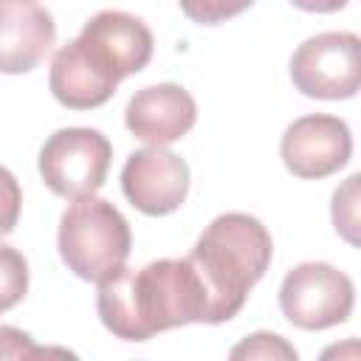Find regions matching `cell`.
<instances>
[{"label": "cell", "mask_w": 361, "mask_h": 361, "mask_svg": "<svg viewBox=\"0 0 361 361\" xmlns=\"http://www.w3.org/2000/svg\"><path fill=\"white\" fill-rule=\"evenodd\" d=\"M96 310L116 338L147 341L172 327L209 324V293L189 257L155 259L138 271L121 265L104 276L99 282Z\"/></svg>", "instance_id": "1"}, {"label": "cell", "mask_w": 361, "mask_h": 361, "mask_svg": "<svg viewBox=\"0 0 361 361\" xmlns=\"http://www.w3.org/2000/svg\"><path fill=\"white\" fill-rule=\"evenodd\" d=\"M152 59V31L127 11L93 14L79 37L62 45L51 59L48 87L68 110L102 107L124 76L147 68Z\"/></svg>", "instance_id": "2"}, {"label": "cell", "mask_w": 361, "mask_h": 361, "mask_svg": "<svg viewBox=\"0 0 361 361\" xmlns=\"http://www.w3.org/2000/svg\"><path fill=\"white\" fill-rule=\"evenodd\" d=\"M271 257L274 240L251 214L226 212L203 228L189 262L209 293V324H223L243 310L248 290L265 276Z\"/></svg>", "instance_id": "3"}, {"label": "cell", "mask_w": 361, "mask_h": 361, "mask_svg": "<svg viewBox=\"0 0 361 361\" xmlns=\"http://www.w3.org/2000/svg\"><path fill=\"white\" fill-rule=\"evenodd\" d=\"M59 257L85 282H102L118 271L133 248L127 217L104 197L82 195L59 217Z\"/></svg>", "instance_id": "4"}, {"label": "cell", "mask_w": 361, "mask_h": 361, "mask_svg": "<svg viewBox=\"0 0 361 361\" xmlns=\"http://www.w3.org/2000/svg\"><path fill=\"white\" fill-rule=\"evenodd\" d=\"M113 161V147L93 127H62L51 133L39 149V175L59 197L96 195Z\"/></svg>", "instance_id": "5"}, {"label": "cell", "mask_w": 361, "mask_h": 361, "mask_svg": "<svg viewBox=\"0 0 361 361\" xmlns=\"http://www.w3.org/2000/svg\"><path fill=\"white\" fill-rule=\"evenodd\" d=\"M355 305L353 279L327 262H302L279 285V307L293 327L327 330L350 319Z\"/></svg>", "instance_id": "6"}, {"label": "cell", "mask_w": 361, "mask_h": 361, "mask_svg": "<svg viewBox=\"0 0 361 361\" xmlns=\"http://www.w3.org/2000/svg\"><path fill=\"white\" fill-rule=\"evenodd\" d=\"M290 79L310 99H353L361 85V39L353 31L307 37L290 56Z\"/></svg>", "instance_id": "7"}, {"label": "cell", "mask_w": 361, "mask_h": 361, "mask_svg": "<svg viewBox=\"0 0 361 361\" xmlns=\"http://www.w3.org/2000/svg\"><path fill=\"white\" fill-rule=\"evenodd\" d=\"M282 164L290 175L319 180L338 172L353 155V133L344 118L310 113L290 121L279 141Z\"/></svg>", "instance_id": "8"}, {"label": "cell", "mask_w": 361, "mask_h": 361, "mask_svg": "<svg viewBox=\"0 0 361 361\" xmlns=\"http://www.w3.org/2000/svg\"><path fill=\"white\" fill-rule=\"evenodd\" d=\"M121 192L149 217L172 214L189 195V164L166 147L135 149L121 169Z\"/></svg>", "instance_id": "9"}, {"label": "cell", "mask_w": 361, "mask_h": 361, "mask_svg": "<svg viewBox=\"0 0 361 361\" xmlns=\"http://www.w3.org/2000/svg\"><path fill=\"white\" fill-rule=\"evenodd\" d=\"M195 121L197 104L192 93L175 82L141 87L124 110L127 130L149 147H166L172 141H180L195 127Z\"/></svg>", "instance_id": "10"}, {"label": "cell", "mask_w": 361, "mask_h": 361, "mask_svg": "<svg viewBox=\"0 0 361 361\" xmlns=\"http://www.w3.org/2000/svg\"><path fill=\"white\" fill-rule=\"evenodd\" d=\"M56 42V23L37 0H0V73L34 71Z\"/></svg>", "instance_id": "11"}, {"label": "cell", "mask_w": 361, "mask_h": 361, "mask_svg": "<svg viewBox=\"0 0 361 361\" xmlns=\"http://www.w3.org/2000/svg\"><path fill=\"white\" fill-rule=\"evenodd\" d=\"M25 290H28V262H25V257L17 248L0 243V313L20 305Z\"/></svg>", "instance_id": "12"}, {"label": "cell", "mask_w": 361, "mask_h": 361, "mask_svg": "<svg viewBox=\"0 0 361 361\" xmlns=\"http://www.w3.org/2000/svg\"><path fill=\"white\" fill-rule=\"evenodd\" d=\"M228 358H234V361H240V358H245V361H251V358H262V361H296L299 353H296L293 344H288L276 333H251L237 347H231Z\"/></svg>", "instance_id": "13"}, {"label": "cell", "mask_w": 361, "mask_h": 361, "mask_svg": "<svg viewBox=\"0 0 361 361\" xmlns=\"http://www.w3.org/2000/svg\"><path fill=\"white\" fill-rule=\"evenodd\" d=\"M358 175H350L336 192H333V226L336 231L350 243L358 245Z\"/></svg>", "instance_id": "14"}, {"label": "cell", "mask_w": 361, "mask_h": 361, "mask_svg": "<svg viewBox=\"0 0 361 361\" xmlns=\"http://www.w3.org/2000/svg\"><path fill=\"white\" fill-rule=\"evenodd\" d=\"M178 3H180L183 14L200 25L226 23V20L243 14L245 8L254 6V0H178Z\"/></svg>", "instance_id": "15"}, {"label": "cell", "mask_w": 361, "mask_h": 361, "mask_svg": "<svg viewBox=\"0 0 361 361\" xmlns=\"http://www.w3.org/2000/svg\"><path fill=\"white\" fill-rule=\"evenodd\" d=\"M20 209H23V192L20 183L14 178V172H8L6 166H0V237L11 234L17 220H20Z\"/></svg>", "instance_id": "16"}, {"label": "cell", "mask_w": 361, "mask_h": 361, "mask_svg": "<svg viewBox=\"0 0 361 361\" xmlns=\"http://www.w3.org/2000/svg\"><path fill=\"white\" fill-rule=\"evenodd\" d=\"M45 347H37L25 330L0 324V358H37L45 355Z\"/></svg>", "instance_id": "17"}, {"label": "cell", "mask_w": 361, "mask_h": 361, "mask_svg": "<svg viewBox=\"0 0 361 361\" xmlns=\"http://www.w3.org/2000/svg\"><path fill=\"white\" fill-rule=\"evenodd\" d=\"M296 8L310 11V14H333L338 8H344L350 0H290Z\"/></svg>", "instance_id": "18"}]
</instances>
